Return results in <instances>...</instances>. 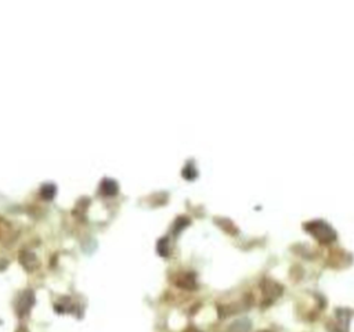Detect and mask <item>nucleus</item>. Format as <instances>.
<instances>
[{"mask_svg":"<svg viewBox=\"0 0 354 332\" xmlns=\"http://www.w3.org/2000/svg\"><path fill=\"white\" fill-rule=\"evenodd\" d=\"M306 229L314 235L317 240L326 244V242H331L336 238L335 231L328 226L326 223H324L322 220H314V222H310L308 224H306Z\"/></svg>","mask_w":354,"mask_h":332,"instance_id":"nucleus-1","label":"nucleus"},{"mask_svg":"<svg viewBox=\"0 0 354 332\" xmlns=\"http://www.w3.org/2000/svg\"><path fill=\"white\" fill-rule=\"evenodd\" d=\"M34 304H35V293L32 292V291H29V289L24 291V292L21 293L20 299L17 300V306H16L18 317H25V315H28Z\"/></svg>","mask_w":354,"mask_h":332,"instance_id":"nucleus-2","label":"nucleus"},{"mask_svg":"<svg viewBox=\"0 0 354 332\" xmlns=\"http://www.w3.org/2000/svg\"><path fill=\"white\" fill-rule=\"evenodd\" d=\"M262 291L264 298L273 300V299L278 298L281 293H282V286L278 285L275 281L267 280V278H266V280H263L262 282Z\"/></svg>","mask_w":354,"mask_h":332,"instance_id":"nucleus-3","label":"nucleus"},{"mask_svg":"<svg viewBox=\"0 0 354 332\" xmlns=\"http://www.w3.org/2000/svg\"><path fill=\"white\" fill-rule=\"evenodd\" d=\"M20 263L23 264V267L27 271H34L39 266V260L36 258V255L31 251H21L20 252Z\"/></svg>","mask_w":354,"mask_h":332,"instance_id":"nucleus-4","label":"nucleus"},{"mask_svg":"<svg viewBox=\"0 0 354 332\" xmlns=\"http://www.w3.org/2000/svg\"><path fill=\"white\" fill-rule=\"evenodd\" d=\"M174 282H176V285L184 288V289H195V286H197L195 285V277L193 274H189V273L177 275Z\"/></svg>","mask_w":354,"mask_h":332,"instance_id":"nucleus-5","label":"nucleus"},{"mask_svg":"<svg viewBox=\"0 0 354 332\" xmlns=\"http://www.w3.org/2000/svg\"><path fill=\"white\" fill-rule=\"evenodd\" d=\"M100 193L103 195H107V197L115 195L118 193V184H116L115 180L104 179L103 182H101V186H100Z\"/></svg>","mask_w":354,"mask_h":332,"instance_id":"nucleus-6","label":"nucleus"},{"mask_svg":"<svg viewBox=\"0 0 354 332\" xmlns=\"http://www.w3.org/2000/svg\"><path fill=\"white\" fill-rule=\"evenodd\" d=\"M251 331V322L248 320H240L231 324L227 332H249Z\"/></svg>","mask_w":354,"mask_h":332,"instance_id":"nucleus-7","label":"nucleus"},{"mask_svg":"<svg viewBox=\"0 0 354 332\" xmlns=\"http://www.w3.org/2000/svg\"><path fill=\"white\" fill-rule=\"evenodd\" d=\"M40 195L46 201H52L54 198V195H56V186L54 184H45L40 190Z\"/></svg>","mask_w":354,"mask_h":332,"instance_id":"nucleus-8","label":"nucleus"},{"mask_svg":"<svg viewBox=\"0 0 354 332\" xmlns=\"http://www.w3.org/2000/svg\"><path fill=\"white\" fill-rule=\"evenodd\" d=\"M184 332H201L200 329H197V328H194V326H190V328H187Z\"/></svg>","mask_w":354,"mask_h":332,"instance_id":"nucleus-9","label":"nucleus"},{"mask_svg":"<svg viewBox=\"0 0 354 332\" xmlns=\"http://www.w3.org/2000/svg\"><path fill=\"white\" fill-rule=\"evenodd\" d=\"M0 222H2V220H0ZM0 235H2V229H0Z\"/></svg>","mask_w":354,"mask_h":332,"instance_id":"nucleus-10","label":"nucleus"},{"mask_svg":"<svg viewBox=\"0 0 354 332\" xmlns=\"http://www.w3.org/2000/svg\"><path fill=\"white\" fill-rule=\"evenodd\" d=\"M260 332H271V331H260Z\"/></svg>","mask_w":354,"mask_h":332,"instance_id":"nucleus-11","label":"nucleus"}]
</instances>
